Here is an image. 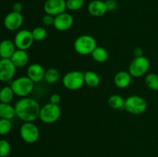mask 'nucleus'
Masks as SVG:
<instances>
[{
  "instance_id": "nucleus-1",
  "label": "nucleus",
  "mask_w": 158,
  "mask_h": 157,
  "mask_svg": "<svg viewBox=\"0 0 158 157\" xmlns=\"http://www.w3.org/2000/svg\"><path fill=\"white\" fill-rule=\"evenodd\" d=\"M15 116L26 122H34L39 118L40 112V104L36 100L29 97H23L15 105Z\"/></svg>"
},
{
  "instance_id": "nucleus-2",
  "label": "nucleus",
  "mask_w": 158,
  "mask_h": 157,
  "mask_svg": "<svg viewBox=\"0 0 158 157\" xmlns=\"http://www.w3.org/2000/svg\"><path fill=\"white\" fill-rule=\"evenodd\" d=\"M97 46L96 39L89 35H82L77 37L73 43L76 52L82 55H91Z\"/></svg>"
},
{
  "instance_id": "nucleus-3",
  "label": "nucleus",
  "mask_w": 158,
  "mask_h": 157,
  "mask_svg": "<svg viewBox=\"0 0 158 157\" xmlns=\"http://www.w3.org/2000/svg\"><path fill=\"white\" fill-rule=\"evenodd\" d=\"M61 116V109L59 105L49 103L41 107L39 119L46 124H52L60 119Z\"/></svg>"
},
{
  "instance_id": "nucleus-4",
  "label": "nucleus",
  "mask_w": 158,
  "mask_h": 157,
  "mask_svg": "<svg viewBox=\"0 0 158 157\" xmlns=\"http://www.w3.org/2000/svg\"><path fill=\"white\" fill-rule=\"evenodd\" d=\"M34 83L29 77L21 76L15 78L11 83V88L15 95L19 97H26L33 90Z\"/></svg>"
},
{
  "instance_id": "nucleus-5",
  "label": "nucleus",
  "mask_w": 158,
  "mask_h": 157,
  "mask_svg": "<svg viewBox=\"0 0 158 157\" xmlns=\"http://www.w3.org/2000/svg\"><path fill=\"white\" fill-rule=\"evenodd\" d=\"M63 84L65 88L69 90H77L85 84L84 72L74 70L65 74L63 77Z\"/></svg>"
},
{
  "instance_id": "nucleus-6",
  "label": "nucleus",
  "mask_w": 158,
  "mask_h": 157,
  "mask_svg": "<svg viewBox=\"0 0 158 157\" xmlns=\"http://www.w3.org/2000/svg\"><path fill=\"white\" fill-rule=\"evenodd\" d=\"M147 108H148L147 101L140 95H130L125 99L124 109L131 114L140 115L146 111Z\"/></svg>"
},
{
  "instance_id": "nucleus-7",
  "label": "nucleus",
  "mask_w": 158,
  "mask_h": 157,
  "mask_svg": "<svg viewBox=\"0 0 158 157\" xmlns=\"http://www.w3.org/2000/svg\"><path fill=\"white\" fill-rule=\"evenodd\" d=\"M150 66H151V62L147 57L143 55L135 57L130 64L128 72L132 75V77L139 78L148 73Z\"/></svg>"
},
{
  "instance_id": "nucleus-8",
  "label": "nucleus",
  "mask_w": 158,
  "mask_h": 157,
  "mask_svg": "<svg viewBox=\"0 0 158 157\" xmlns=\"http://www.w3.org/2000/svg\"><path fill=\"white\" fill-rule=\"evenodd\" d=\"M19 134L22 139L26 143H34L40 138V129L33 122H26L21 126Z\"/></svg>"
},
{
  "instance_id": "nucleus-9",
  "label": "nucleus",
  "mask_w": 158,
  "mask_h": 157,
  "mask_svg": "<svg viewBox=\"0 0 158 157\" xmlns=\"http://www.w3.org/2000/svg\"><path fill=\"white\" fill-rule=\"evenodd\" d=\"M32 32L27 29H22L16 33L14 38V43L17 49L28 50L34 42Z\"/></svg>"
},
{
  "instance_id": "nucleus-10",
  "label": "nucleus",
  "mask_w": 158,
  "mask_h": 157,
  "mask_svg": "<svg viewBox=\"0 0 158 157\" xmlns=\"http://www.w3.org/2000/svg\"><path fill=\"white\" fill-rule=\"evenodd\" d=\"M16 72V66L10 58L0 59V81L9 82L12 80Z\"/></svg>"
},
{
  "instance_id": "nucleus-11",
  "label": "nucleus",
  "mask_w": 158,
  "mask_h": 157,
  "mask_svg": "<svg viewBox=\"0 0 158 157\" xmlns=\"http://www.w3.org/2000/svg\"><path fill=\"white\" fill-rule=\"evenodd\" d=\"M46 14L56 16L66 10V0H46L43 6Z\"/></svg>"
},
{
  "instance_id": "nucleus-12",
  "label": "nucleus",
  "mask_w": 158,
  "mask_h": 157,
  "mask_svg": "<svg viewBox=\"0 0 158 157\" xmlns=\"http://www.w3.org/2000/svg\"><path fill=\"white\" fill-rule=\"evenodd\" d=\"M23 22L24 18L21 13L12 11L6 15L3 23L6 29L9 31H16L21 28Z\"/></svg>"
},
{
  "instance_id": "nucleus-13",
  "label": "nucleus",
  "mask_w": 158,
  "mask_h": 157,
  "mask_svg": "<svg viewBox=\"0 0 158 157\" xmlns=\"http://www.w3.org/2000/svg\"><path fill=\"white\" fill-rule=\"evenodd\" d=\"M73 17L67 12H63L55 16L53 26L60 32H65L70 29L73 25Z\"/></svg>"
},
{
  "instance_id": "nucleus-14",
  "label": "nucleus",
  "mask_w": 158,
  "mask_h": 157,
  "mask_svg": "<svg viewBox=\"0 0 158 157\" xmlns=\"http://www.w3.org/2000/svg\"><path fill=\"white\" fill-rule=\"evenodd\" d=\"M88 12L92 16L101 17L108 12L106 3L102 0H93L87 6Z\"/></svg>"
},
{
  "instance_id": "nucleus-15",
  "label": "nucleus",
  "mask_w": 158,
  "mask_h": 157,
  "mask_svg": "<svg viewBox=\"0 0 158 157\" xmlns=\"http://www.w3.org/2000/svg\"><path fill=\"white\" fill-rule=\"evenodd\" d=\"M27 76L32 80L33 83H40L44 79L45 71L44 68L39 63L31 64L27 69Z\"/></svg>"
},
{
  "instance_id": "nucleus-16",
  "label": "nucleus",
  "mask_w": 158,
  "mask_h": 157,
  "mask_svg": "<svg viewBox=\"0 0 158 157\" xmlns=\"http://www.w3.org/2000/svg\"><path fill=\"white\" fill-rule=\"evenodd\" d=\"M132 81V75L128 71H120L115 75L114 83L117 87L125 89L131 85Z\"/></svg>"
},
{
  "instance_id": "nucleus-17",
  "label": "nucleus",
  "mask_w": 158,
  "mask_h": 157,
  "mask_svg": "<svg viewBox=\"0 0 158 157\" xmlns=\"http://www.w3.org/2000/svg\"><path fill=\"white\" fill-rule=\"evenodd\" d=\"M14 42L4 39L0 42V57L2 58H11L16 50Z\"/></svg>"
},
{
  "instance_id": "nucleus-18",
  "label": "nucleus",
  "mask_w": 158,
  "mask_h": 157,
  "mask_svg": "<svg viewBox=\"0 0 158 157\" xmlns=\"http://www.w3.org/2000/svg\"><path fill=\"white\" fill-rule=\"evenodd\" d=\"M16 68L23 67L26 66L29 62V55L26 50L16 49L10 58Z\"/></svg>"
},
{
  "instance_id": "nucleus-19",
  "label": "nucleus",
  "mask_w": 158,
  "mask_h": 157,
  "mask_svg": "<svg viewBox=\"0 0 158 157\" xmlns=\"http://www.w3.org/2000/svg\"><path fill=\"white\" fill-rule=\"evenodd\" d=\"M15 116V107L10 103H0V119H12Z\"/></svg>"
},
{
  "instance_id": "nucleus-20",
  "label": "nucleus",
  "mask_w": 158,
  "mask_h": 157,
  "mask_svg": "<svg viewBox=\"0 0 158 157\" xmlns=\"http://www.w3.org/2000/svg\"><path fill=\"white\" fill-rule=\"evenodd\" d=\"M84 82L86 86L94 88L99 86L100 83V78L97 72L89 70L84 72Z\"/></svg>"
},
{
  "instance_id": "nucleus-21",
  "label": "nucleus",
  "mask_w": 158,
  "mask_h": 157,
  "mask_svg": "<svg viewBox=\"0 0 158 157\" xmlns=\"http://www.w3.org/2000/svg\"><path fill=\"white\" fill-rule=\"evenodd\" d=\"M91 55H92L94 61L99 63L105 62L107 61L108 58H109L108 52L106 51V49H104L102 46H97Z\"/></svg>"
},
{
  "instance_id": "nucleus-22",
  "label": "nucleus",
  "mask_w": 158,
  "mask_h": 157,
  "mask_svg": "<svg viewBox=\"0 0 158 157\" xmlns=\"http://www.w3.org/2000/svg\"><path fill=\"white\" fill-rule=\"evenodd\" d=\"M107 103L113 109H121L124 108L125 99L120 95L114 94L109 97Z\"/></svg>"
},
{
  "instance_id": "nucleus-23",
  "label": "nucleus",
  "mask_w": 158,
  "mask_h": 157,
  "mask_svg": "<svg viewBox=\"0 0 158 157\" xmlns=\"http://www.w3.org/2000/svg\"><path fill=\"white\" fill-rule=\"evenodd\" d=\"M13 90L11 86H4L0 91V103H10L14 98Z\"/></svg>"
},
{
  "instance_id": "nucleus-24",
  "label": "nucleus",
  "mask_w": 158,
  "mask_h": 157,
  "mask_svg": "<svg viewBox=\"0 0 158 157\" xmlns=\"http://www.w3.org/2000/svg\"><path fill=\"white\" fill-rule=\"evenodd\" d=\"M60 73L59 70L56 68H50V69H47L45 72L44 80L48 83H55L60 79Z\"/></svg>"
},
{
  "instance_id": "nucleus-25",
  "label": "nucleus",
  "mask_w": 158,
  "mask_h": 157,
  "mask_svg": "<svg viewBox=\"0 0 158 157\" xmlns=\"http://www.w3.org/2000/svg\"><path fill=\"white\" fill-rule=\"evenodd\" d=\"M145 84L153 91H158V75L155 73H149L145 77Z\"/></svg>"
},
{
  "instance_id": "nucleus-26",
  "label": "nucleus",
  "mask_w": 158,
  "mask_h": 157,
  "mask_svg": "<svg viewBox=\"0 0 158 157\" xmlns=\"http://www.w3.org/2000/svg\"><path fill=\"white\" fill-rule=\"evenodd\" d=\"M32 34V36L35 41H42L44 39L47 35V31L45 28L42 27V26H38L35 27L31 31Z\"/></svg>"
},
{
  "instance_id": "nucleus-27",
  "label": "nucleus",
  "mask_w": 158,
  "mask_h": 157,
  "mask_svg": "<svg viewBox=\"0 0 158 157\" xmlns=\"http://www.w3.org/2000/svg\"><path fill=\"white\" fill-rule=\"evenodd\" d=\"M12 127V122L9 119H0V135H5L9 133Z\"/></svg>"
},
{
  "instance_id": "nucleus-28",
  "label": "nucleus",
  "mask_w": 158,
  "mask_h": 157,
  "mask_svg": "<svg viewBox=\"0 0 158 157\" xmlns=\"http://www.w3.org/2000/svg\"><path fill=\"white\" fill-rule=\"evenodd\" d=\"M84 0H66V8L70 11H77L81 9Z\"/></svg>"
},
{
  "instance_id": "nucleus-29",
  "label": "nucleus",
  "mask_w": 158,
  "mask_h": 157,
  "mask_svg": "<svg viewBox=\"0 0 158 157\" xmlns=\"http://www.w3.org/2000/svg\"><path fill=\"white\" fill-rule=\"evenodd\" d=\"M11 151L10 143L6 139H0V157H6Z\"/></svg>"
},
{
  "instance_id": "nucleus-30",
  "label": "nucleus",
  "mask_w": 158,
  "mask_h": 157,
  "mask_svg": "<svg viewBox=\"0 0 158 157\" xmlns=\"http://www.w3.org/2000/svg\"><path fill=\"white\" fill-rule=\"evenodd\" d=\"M54 19H55V16L49 15V14H46L42 18V22L45 26H53Z\"/></svg>"
},
{
  "instance_id": "nucleus-31",
  "label": "nucleus",
  "mask_w": 158,
  "mask_h": 157,
  "mask_svg": "<svg viewBox=\"0 0 158 157\" xmlns=\"http://www.w3.org/2000/svg\"><path fill=\"white\" fill-rule=\"evenodd\" d=\"M105 3H106L107 10L110 11V12L116 10L117 9V6H118L117 2L116 0H106Z\"/></svg>"
},
{
  "instance_id": "nucleus-32",
  "label": "nucleus",
  "mask_w": 158,
  "mask_h": 157,
  "mask_svg": "<svg viewBox=\"0 0 158 157\" xmlns=\"http://www.w3.org/2000/svg\"><path fill=\"white\" fill-rule=\"evenodd\" d=\"M60 102H61V97L59 94L53 93L49 97V103H52V104L59 105Z\"/></svg>"
},
{
  "instance_id": "nucleus-33",
  "label": "nucleus",
  "mask_w": 158,
  "mask_h": 157,
  "mask_svg": "<svg viewBox=\"0 0 158 157\" xmlns=\"http://www.w3.org/2000/svg\"><path fill=\"white\" fill-rule=\"evenodd\" d=\"M23 9V4H22L21 2H16L14 3L13 6H12V11H13V12H19V13H21Z\"/></svg>"
},
{
  "instance_id": "nucleus-34",
  "label": "nucleus",
  "mask_w": 158,
  "mask_h": 157,
  "mask_svg": "<svg viewBox=\"0 0 158 157\" xmlns=\"http://www.w3.org/2000/svg\"><path fill=\"white\" fill-rule=\"evenodd\" d=\"M134 55H135V57L143 56V50L140 47H137L135 48V49L134 50Z\"/></svg>"
},
{
  "instance_id": "nucleus-35",
  "label": "nucleus",
  "mask_w": 158,
  "mask_h": 157,
  "mask_svg": "<svg viewBox=\"0 0 158 157\" xmlns=\"http://www.w3.org/2000/svg\"><path fill=\"white\" fill-rule=\"evenodd\" d=\"M1 89H2V87H1V85H0V91H1Z\"/></svg>"
}]
</instances>
